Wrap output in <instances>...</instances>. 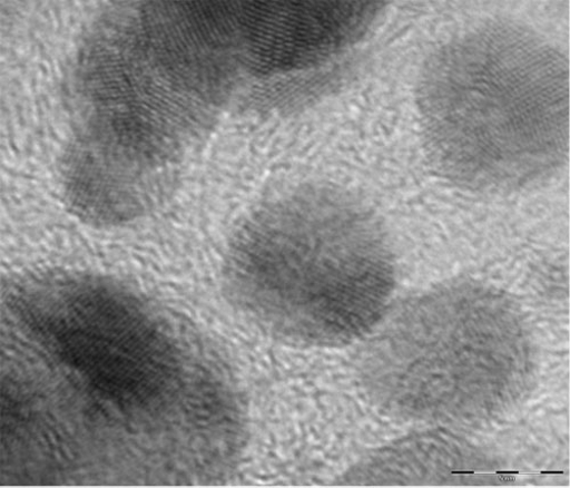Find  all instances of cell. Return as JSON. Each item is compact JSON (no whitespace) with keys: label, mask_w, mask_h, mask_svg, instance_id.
<instances>
[{"label":"cell","mask_w":570,"mask_h":488,"mask_svg":"<svg viewBox=\"0 0 570 488\" xmlns=\"http://www.w3.org/2000/svg\"><path fill=\"white\" fill-rule=\"evenodd\" d=\"M227 273L235 300L294 345L358 333L390 284L376 218L353 194L327 185L285 194L253 215L233 244Z\"/></svg>","instance_id":"cell-1"},{"label":"cell","mask_w":570,"mask_h":488,"mask_svg":"<svg viewBox=\"0 0 570 488\" xmlns=\"http://www.w3.org/2000/svg\"><path fill=\"white\" fill-rule=\"evenodd\" d=\"M564 62L530 35L497 28L431 62L421 115L446 176L478 189H518L563 164L569 143Z\"/></svg>","instance_id":"cell-2"},{"label":"cell","mask_w":570,"mask_h":488,"mask_svg":"<svg viewBox=\"0 0 570 488\" xmlns=\"http://www.w3.org/2000/svg\"><path fill=\"white\" fill-rule=\"evenodd\" d=\"M367 2H265L245 10L257 71L287 74L337 56L365 35L380 10Z\"/></svg>","instance_id":"cell-3"}]
</instances>
